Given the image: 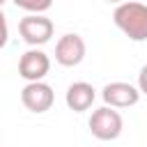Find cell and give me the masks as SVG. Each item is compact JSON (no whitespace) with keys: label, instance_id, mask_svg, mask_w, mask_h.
<instances>
[{"label":"cell","instance_id":"6da1fadb","mask_svg":"<svg viewBox=\"0 0 147 147\" xmlns=\"http://www.w3.org/2000/svg\"><path fill=\"white\" fill-rule=\"evenodd\" d=\"M113 21L131 41H145L147 39V5L122 2L115 7Z\"/></svg>","mask_w":147,"mask_h":147},{"label":"cell","instance_id":"7a4b0ae2","mask_svg":"<svg viewBox=\"0 0 147 147\" xmlns=\"http://www.w3.org/2000/svg\"><path fill=\"white\" fill-rule=\"evenodd\" d=\"M87 126H90L94 138H99V140H115V138H119L124 122H122V115L115 108L101 106V108H96L92 113Z\"/></svg>","mask_w":147,"mask_h":147},{"label":"cell","instance_id":"3957f363","mask_svg":"<svg viewBox=\"0 0 147 147\" xmlns=\"http://www.w3.org/2000/svg\"><path fill=\"white\" fill-rule=\"evenodd\" d=\"M53 30H55L53 21L44 14H28L18 21V32H21L23 41L30 46H41V44L51 41Z\"/></svg>","mask_w":147,"mask_h":147},{"label":"cell","instance_id":"277c9868","mask_svg":"<svg viewBox=\"0 0 147 147\" xmlns=\"http://www.w3.org/2000/svg\"><path fill=\"white\" fill-rule=\"evenodd\" d=\"M51 71V60L44 51L30 48L21 55L18 60V76L25 78L28 83H41V78Z\"/></svg>","mask_w":147,"mask_h":147},{"label":"cell","instance_id":"5b68a950","mask_svg":"<svg viewBox=\"0 0 147 147\" xmlns=\"http://www.w3.org/2000/svg\"><path fill=\"white\" fill-rule=\"evenodd\" d=\"M85 57V41L80 34L76 32H69V34H62L55 44V62L62 64V67H76L80 64Z\"/></svg>","mask_w":147,"mask_h":147},{"label":"cell","instance_id":"8992f818","mask_svg":"<svg viewBox=\"0 0 147 147\" xmlns=\"http://www.w3.org/2000/svg\"><path fill=\"white\" fill-rule=\"evenodd\" d=\"M101 96H103L108 108H129V106H136L140 101V90L131 83L115 80L101 90Z\"/></svg>","mask_w":147,"mask_h":147},{"label":"cell","instance_id":"52a82bcc","mask_svg":"<svg viewBox=\"0 0 147 147\" xmlns=\"http://www.w3.org/2000/svg\"><path fill=\"white\" fill-rule=\"evenodd\" d=\"M53 99H55L53 96V87L46 85L44 80L41 83H28L21 90V101H23V106L30 113H46V110H51Z\"/></svg>","mask_w":147,"mask_h":147},{"label":"cell","instance_id":"ba28073f","mask_svg":"<svg viewBox=\"0 0 147 147\" xmlns=\"http://www.w3.org/2000/svg\"><path fill=\"white\" fill-rule=\"evenodd\" d=\"M94 96H96L94 87H92L90 83H85V80H78V83H71V85L67 87L64 101H67V106H69L74 113H83V110H87V108L94 103Z\"/></svg>","mask_w":147,"mask_h":147},{"label":"cell","instance_id":"9c48e42d","mask_svg":"<svg viewBox=\"0 0 147 147\" xmlns=\"http://www.w3.org/2000/svg\"><path fill=\"white\" fill-rule=\"evenodd\" d=\"M21 9H25V11H32V14H39V11H46V9H51V2L48 0H44V2H16Z\"/></svg>","mask_w":147,"mask_h":147},{"label":"cell","instance_id":"30bf717a","mask_svg":"<svg viewBox=\"0 0 147 147\" xmlns=\"http://www.w3.org/2000/svg\"><path fill=\"white\" fill-rule=\"evenodd\" d=\"M7 39H9V28H7V18L2 14V2H0V48L7 46Z\"/></svg>","mask_w":147,"mask_h":147},{"label":"cell","instance_id":"8fae6325","mask_svg":"<svg viewBox=\"0 0 147 147\" xmlns=\"http://www.w3.org/2000/svg\"><path fill=\"white\" fill-rule=\"evenodd\" d=\"M138 90H140V94H147V64L138 74Z\"/></svg>","mask_w":147,"mask_h":147}]
</instances>
